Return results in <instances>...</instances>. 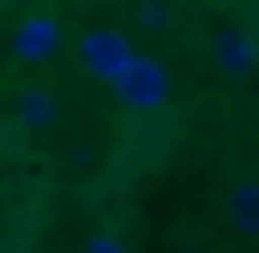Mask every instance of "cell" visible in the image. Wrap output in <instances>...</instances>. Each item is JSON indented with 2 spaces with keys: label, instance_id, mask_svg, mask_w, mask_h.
<instances>
[{
  "label": "cell",
  "instance_id": "cell-1",
  "mask_svg": "<svg viewBox=\"0 0 259 253\" xmlns=\"http://www.w3.org/2000/svg\"><path fill=\"white\" fill-rule=\"evenodd\" d=\"M169 97H175V72L157 61V55H139L133 49V61L115 78V103L133 109V115H157V109H169Z\"/></svg>",
  "mask_w": 259,
  "mask_h": 253
},
{
  "label": "cell",
  "instance_id": "cell-2",
  "mask_svg": "<svg viewBox=\"0 0 259 253\" xmlns=\"http://www.w3.org/2000/svg\"><path fill=\"white\" fill-rule=\"evenodd\" d=\"M127 61H133V36H127V30H109V24H97V30H84V36H78V66H84L91 78L115 85Z\"/></svg>",
  "mask_w": 259,
  "mask_h": 253
},
{
  "label": "cell",
  "instance_id": "cell-3",
  "mask_svg": "<svg viewBox=\"0 0 259 253\" xmlns=\"http://www.w3.org/2000/svg\"><path fill=\"white\" fill-rule=\"evenodd\" d=\"M61 43H66V30H61V18H55V12H24V18L12 24V61H18V66L55 61V55H61Z\"/></svg>",
  "mask_w": 259,
  "mask_h": 253
},
{
  "label": "cell",
  "instance_id": "cell-4",
  "mask_svg": "<svg viewBox=\"0 0 259 253\" xmlns=\"http://www.w3.org/2000/svg\"><path fill=\"white\" fill-rule=\"evenodd\" d=\"M211 61H217V72H229V78H247L259 66V36L247 24H229V30L211 43Z\"/></svg>",
  "mask_w": 259,
  "mask_h": 253
},
{
  "label": "cell",
  "instance_id": "cell-5",
  "mask_svg": "<svg viewBox=\"0 0 259 253\" xmlns=\"http://www.w3.org/2000/svg\"><path fill=\"white\" fill-rule=\"evenodd\" d=\"M12 115H18V126H55L61 121V97H55V85H24L18 91V103H12Z\"/></svg>",
  "mask_w": 259,
  "mask_h": 253
},
{
  "label": "cell",
  "instance_id": "cell-6",
  "mask_svg": "<svg viewBox=\"0 0 259 253\" xmlns=\"http://www.w3.org/2000/svg\"><path fill=\"white\" fill-rule=\"evenodd\" d=\"M229 217H235V235H247V241L259 235V181H253V175L235 181V193H229Z\"/></svg>",
  "mask_w": 259,
  "mask_h": 253
},
{
  "label": "cell",
  "instance_id": "cell-7",
  "mask_svg": "<svg viewBox=\"0 0 259 253\" xmlns=\"http://www.w3.org/2000/svg\"><path fill=\"white\" fill-rule=\"evenodd\" d=\"M133 18H139L145 30H169V24H175V6H157V0H151V6H139Z\"/></svg>",
  "mask_w": 259,
  "mask_h": 253
},
{
  "label": "cell",
  "instance_id": "cell-8",
  "mask_svg": "<svg viewBox=\"0 0 259 253\" xmlns=\"http://www.w3.org/2000/svg\"><path fill=\"white\" fill-rule=\"evenodd\" d=\"M84 253H133L121 235H109V229H97V235H84Z\"/></svg>",
  "mask_w": 259,
  "mask_h": 253
}]
</instances>
